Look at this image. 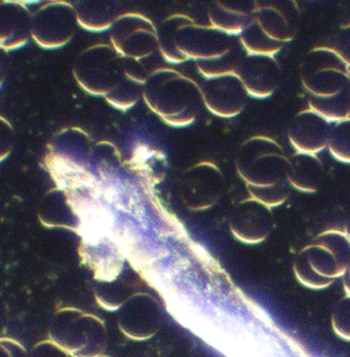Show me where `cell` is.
Listing matches in <instances>:
<instances>
[{
	"instance_id": "4316f807",
	"label": "cell",
	"mask_w": 350,
	"mask_h": 357,
	"mask_svg": "<svg viewBox=\"0 0 350 357\" xmlns=\"http://www.w3.org/2000/svg\"><path fill=\"white\" fill-rule=\"evenodd\" d=\"M343 231L347 234V237L350 240V211L347 213V218H345L344 231Z\"/></svg>"
},
{
	"instance_id": "9a60e30c",
	"label": "cell",
	"mask_w": 350,
	"mask_h": 357,
	"mask_svg": "<svg viewBox=\"0 0 350 357\" xmlns=\"http://www.w3.org/2000/svg\"><path fill=\"white\" fill-rule=\"evenodd\" d=\"M308 108L325 119L331 124L350 119V86L338 94L330 97H315L309 95Z\"/></svg>"
},
{
	"instance_id": "3957f363",
	"label": "cell",
	"mask_w": 350,
	"mask_h": 357,
	"mask_svg": "<svg viewBox=\"0 0 350 357\" xmlns=\"http://www.w3.org/2000/svg\"><path fill=\"white\" fill-rule=\"evenodd\" d=\"M237 171L247 188H269L289 183V157L276 140L264 135L248 138L237 153Z\"/></svg>"
},
{
	"instance_id": "7402d4cb",
	"label": "cell",
	"mask_w": 350,
	"mask_h": 357,
	"mask_svg": "<svg viewBox=\"0 0 350 357\" xmlns=\"http://www.w3.org/2000/svg\"><path fill=\"white\" fill-rule=\"evenodd\" d=\"M332 328L342 339L350 341V296L341 298L332 313Z\"/></svg>"
},
{
	"instance_id": "e0dca14e",
	"label": "cell",
	"mask_w": 350,
	"mask_h": 357,
	"mask_svg": "<svg viewBox=\"0 0 350 357\" xmlns=\"http://www.w3.org/2000/svg\"><path fill=\"white\" fill-rule=\"evenodd\" d=\"M209 22L214 29L226 36H239L248 25L255 21L254 16H243L227 10L219 3H216L209 13Z\"/></svg>"
},
{
	"instance_id": "277c9868",
	"label": "cell",
	"mask_w": 350,
	"mask_h": 357,
	"mask_svg": "<svg viewBox=\"0 0 350 357\" xmlns=\"http://www.w3.org/2000/svg\"><path fill=\"white\" fill-rule=\"evenodd\" d=\"M300 81L310 96L330 97L350 86L349 67L325 47H315L300 65Z\"/></svg>"
},
{
	"instance_id": "83f0119b",
	"label": "cell",
	"mask_w": 350,
	"mask_h": 357,
	"mask_svg": "<svg viewBox=\"0 0 350 357\" xmlns=\"http://www.w3.org/2000/svg\"><path fill=\"white\" fill-rule=\"evenodd\" d=\"M98 357H111V356H104V354H102V356H98Z\"/></svg>"
},
{
	"instance_id": "6da1fadb",
	"label": "cell",
	"mask_w": 350,
	"mask_h": 357,
	"mask_svg": "<svg viewBox=\"0 0 350 357\" xmlns=\"http://www.w3.org/2000/svg\"><path fill=\"white\" fill-rule=\"evenodd\" d=\"M350 264V240L343 231L319 234L293 261V272L304 287L323 289L340 278Z\"/></svg>"
},
{
	"instance_id": "9c48e42d",
	"label": "cell",
	"mask_w": 350,
	"mask_h": 357,
	"mask_svg": "<svg viewBox=\"0 0 350 357\" xmlns=\"http://www.w3.org/2000/svg\"><path fill=\"white\" fill-rule=\"evenodd\" d=\"M333 124L315 114L304 109L298 112L288 129V138L296 153L317 155L328 149Z\"/></svg>"
},
{
	"instance_id": "4fadbf2b",
	"label": "cell",
	"mask_w": 350,
	"mask_h": 357,
	"mask_svg": "<svg viewBox=\"0 0 350 357\" xmlns=\"http://www.w3.org/2000/svg\"><path fill=\"white\" fill-rule=\"evenodd\" d=\"M45 165L59 190H77L98 187V179L90 171L60 153H49L45 158Z\"/></svg>"
},
{
	"instance_id": "ba28073f",
	"label": "cell",
	"mask_w": 350,
	"mask_h": 357,
	"mask_svg": "<svg viewBox=\"0 0 350 357\" xmlns=\"http://www.w3.org/2000/svg\"><path fill=\"white\" fill-rule=\"evenodd\" d=\"M207 109L223 119L239 116L247 105L248 93L237 75L209 79L202 91Z\"/></svg>"
},
{
	"instance_id": "484cf974",
	"label": "cell",
	"mask_w": 350,
	"mask_h": 357,
	"mask_svg": "<svg viewBox=\"0 0 350 357\" xmlns=\"http://www.w3.org/2000/svg\"><path fill=\"white\" fill-rule=\"evenodd\" d=\"M342 282L345 291H347V294L350 296V264L349 267H347V271L343 274Z\"/></svg>"
},
{
	"instance_id": "2e32d148",
	"label": "cell",
	"mask_w": 350,
	"mask_h": 357,
	"mask_svg": "<svg viewBox=\"0 0 350 357\" xmlns=\"http://www.w3.org/2000/svg\"><path fill=\"white\" fill-rule=\"evenodd\" d=\"M239 38L241 47L250 56L274 58L285 45L269 38L255 21L246 28Z\"/></svg>"
},
{
	"instance_id": "52a82bcc",
	"label": "cell",
	"mask_w": 350,
	"mask_h": 357,
	"mask_svg": "<svg viewBox=\"0 0 350 357\" xmlns=\"http://www.w3.org/2000/svg\"><path fill=\"white\" fill-rule=\"evenodd\" d=\"M228 225L239 241L245 244L262 243L273 229V213L271 208L250 197L233 207Z\"/></svg>"
},
{
	"instance_id": "8fae6325",
	"label": "cell",
	"mask_w": 350,
	"mask_h": 357,
	"mask_svg": "<svg viewBox=\"0 0 350 357\" xmlns=\"http://www.w3.org/2000/svg\"><path fill=\"white\" fill-rule=\"evenodd\" d=\"M79 255L84 265L92 270L98 282L116 281L124 268V252L112 238L95 243L81 242Z\"/></svg>"
},
{
	"instance_id": "ffe728a7",
	"label": "cell",
	"mask_w": 350,
	"mask_h": 357,
	"mask_svg": "<svg viewBox=\"0 0 350 357\" xmlns=\"http://www.w3.org/2000/svg\"><path fill=\"white\" fill-rule=\"evenodd\" d=\"M328 149L337 161L350 164V119L333 124Z\"/></svg>"
},
{
	"instance_id": "d6986e66",
	"label": "cell",
	"mask_w": 350,
	"mask_h": 357,
	"mask_svg": "<svg viewBox=\"0 0 350 357\" xmlns=\"http://www.w3.org/2000/svg\"><path fill=\"white\" fill-rule=\"evenodd\" d=\"M131 296L133 294H127L125 285L116 280L112 282H98L95 289V296L98 304L108 311L120 310Z\"/></svg>"
},
{
	"instance_id": "f1b7e54d",
	"label": "cell",
	"mask_w": 350,
	"mask_h": 357,
	"mask_svg": "<svg viewBox=\"0 0 350 357\" xmlns=\"http://www.w3.org/2000/svg\"><path fill=\"white\" fill-rule=\"evenodd\" d=\"M349 77H350V67H349Z\"/></svg>"
},
{
	"instance_id": "44dd1931",
	"label": "cell",
	"mask_w": 350,
	"mask_h": 357,
	"mask_svg": "<svg viewBox=\"0 0 350 357\" xmlns=\"http://www.w3.org/2000/svg\"><path fill=\"white\" fill-rule=\"evenodd\" d=\"M250 198L262 203L269 208L280 206L291 196L292 185L289 183L269 188H247Z\"/></svg>"
},
{
	"instance_id": "30bf717a",
	"label": "cell",
	"mask_w": 350,
	"mask_h": 357,
	"mask_svg": "<svg viewBox=\"0 0 350 357\" xmlns=\"http://www.w3.org/2000/svg\"><path fill=\"white\" fill-rule=\"evenodd\" d=\"M237 77L245 86L248 96L267 99L278 89L280 66L276 58L247 55L239 65Z\"/></svg>"
},
{
	"instance_id": "5bb4252c",
	"label": "cell",
	"mask_w": 350,
	"mask_h": 357,
	"mask_svg": "<svg viewBox=\"0 0 350 357\" xmlns=\"http://www.w3.org/2000/svg\"><path fill=\"white\" fill-rule=\"evenodd\" d=\"M324 173L323 163L317 155L295 153L289 157L288 181L293 189L308 194L317 192Z\"/></svg>"
},
{
	"instance_id": "8992f818",
	"label": "cell",
	"mask_w": 350,
	"mask_h": 357,
	"mask_svg": "<svg viewBox=\"0 0 350 357\" xmlns=\"http://www.w3.org/2000/svg\"><path fill=\"white\" fill-rule=\"evenodd\" d=\"M221 170L209 162L198 164L186 172L181 187V197L188 208L205 211L211 208L223 194Z\"/></svg>"
},
{
	"instance_id": "ac0fdd59",
	"label": "cell",
	"mask_w": 350,
	"mask_h": 357,
	"mask_svg": "<svg viewBox=\"0 0 350 357\" xmlns=\"http://www.w3.org/2000/svg\"><path fill=\"white\" fill-rule=\"evenodd\" d=\"M247 56L244 51H234L231 50L226 55L217 59L207 60L198 64L200 73L209 79H219V77L237 75L239 65L243 62L244 58Z\"/></svg>"
},
{
	"instance_id": "603a6c76",
	"label": "cell",
	"mask_w": 350,
	"mask_h": 357,
	"mask_svg": "<svg viewBox=\"0 0 350 357\" xmlns=\"http://www.w3.org/2000/svg\"><path fill=\"white\" fill-rule=\"evenodd\" d=\"M317 47L334 52L347 67H350V25L341 28L331 42Z\"/></svg>"
},
{
	"instance_id": "cb8c5ba5",
	"label": "cell",
	"mask_w": 350,
	"mask_h": 357,
	"mask_svg": "<svg viewBox=\"0 0 350 357\" xmlns=\"http://www.w3.org/2000/svg\"><path fill=\"white\" fill-rule=\"evenodd\" d=\"M28 357H70V356L51 340H45L35 344L28 352Z\"/></svg>"
},
{
	"instance_id": "7c38bea8",
	"label": "cell",
	"mask_w": 350,
	"mask_h": 357,
	"mask_svg": "<svg viewBox=\"0 0 350 357\" xmlns=\"http://www.w3.org/2000/svg\"><path fill=\"white\" fill-rule=\"evenodd\" d=\"M255 22L272 40L287 43L295 38L297 20L294 12L287 3L257 2Z\"/></svg>"
},
{
	"instance_id": "5b68a950",
	"label": "cell",
	"mask_w": 350,
	"mask_h": 357,
	"mask_svg": "<svg viewBox=\"0 0 350 357\" xmlns=\"http://www.w3.org/2000/svg\"><path fill=\"white\" fill-rule=\"evenodd\" d=\"M118 324L122 334L129 339H151L163 324V308L150 294H133L118 310Z\"/></svg>"
},
{
	"instance_id": "7a4b0ae2",
	"label": "cell",
	"mask_w": 350,
	"mask_h": 357,
	"mask_svg": "<svg viewBox=\"0 0 350 357\" xmlns=\"http://www.w3.org/2000/svg\"><path fill=\"white\" fill-rule=\"evenodd\" d=\"M49 337L71 357H98L107 346L105 324L81 309L63 308L51 317Z\"/></svg>"
},
{
	"instance_id": "d4e9b609",
	"label": "cell",
	"mask_w": 350,
	"mask_h": 357,
	"mask_svg": "<svg viewBox=\"0 0 350 357\" xmlns=\"http://www.w3.org/2000/svg\"><path fill=\"white\" fill-rule=\"evenodd\" d=\"M1 357H28L24 346L12 337H1L0 339Z\"/></svg>"
}]
</instances>
